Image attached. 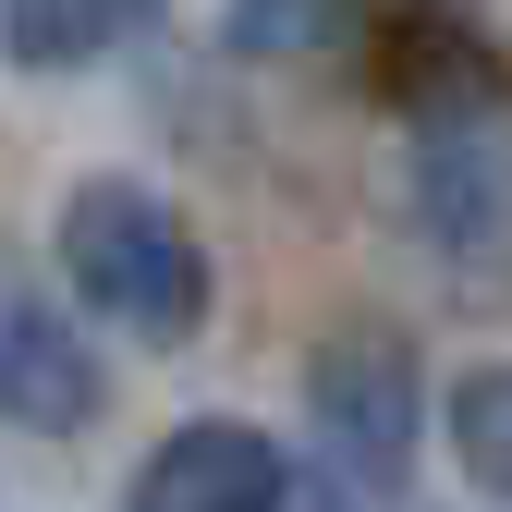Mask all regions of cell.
Instances as JSON below:
<instances>
[{
  "label": "cell",
  "mask_w": 512,
  "mask_h": 512,
  "mask_svg": "<svg viewBox=\"0 0 512 512\" xmlns=\"http://www.w3.org/2000/svg\"><path fill=\"white\" fill-rule=\"evenodd\" d=\"M61 281L98 317L147 330V342H183L208 317V256L147 183H74V208H61Z\"/></svg>",
  "instance_id": "6da1fadb"
},
{
  "label": "cell",
  "mask_w": 512,
  "mask_h": 512,
  "mask_svg": "<svg viewBox=\"0 0 512 512\" xmlns=\"http://www.w3.org/2000/svg\"><path fill=\"white\" fill-rule=\"evenodd\" d=\"M305 415H317V439H330V464H342L354 488H403V464H415V354H403L391 330L317 342Z\"/></svg>",
  "instance_id": "7a4b0ae2"
},
{
  "label": "cell",
  "mask_w": 512,
  "mask_h": 512,
  "mask_svg": "<svg viewBox=\"0 0 512 512\" xmlns=\"http://www.w3.org/2000/svg\"><path fill=\"white\" fill-rule=\"evenodd\" d=\"M415 208L452 256H512V110L500 98L415 122Z\"/></svg>",
  "instance_id": "3957f363"
},
{
  "label": "cell",
  "mask_w": 512,
  "mask_h": 512,
  "mask_svg": "<svg viewBox=\"0 0 512 512\" xmlns=\"http://www.w3.org/2000/svg\"><path fill=\"white\" fill-rule=\"evenodd\" d=\"M0 415L37 427V439H61V427L98 415V354L74 342V317H61L49 293L0 305Z\"/></svg>",
  "instance_id": "277c9868"
},
{
  "label": "cell",
  "mask_w": 512,
  "mask_h": 512,
  "mask_svg": "<svg viewBox=\"0 0 512 512\" xmlns=\"http://www.w3.org/2000/svg\"><path fill=\"white\" fill-rule=\"evenodd\" d=\"M135 512H281V452L256 427H183L147 452Z\"/></svg>",
  "instance_id": "5b68a950"
},
{
  "label": "cell",
  "mask_w": 512,
  "mask_h": 512,
  "mask_svg": "<svg viewBox=\"0 0 512 512\" xmlns=\"http://www.w3.org/2000/svg\"><path fill=\"white\" fill-rule=\"evenodd\" d=\"M0 25H13V61L61 74V61H98V49H122V37H147L159 0H0Z\"/></svg>",
  "instance_id": "8992f818"
},
{
  "label": "cell",
  "mask_w": 512,
  "mask_h": 512,
  "mask_svg": "<svg viewBox=\"0 0 512 512\" xmlns=\"http://www.w3.org/2000/svg\"><path fill=\"white\" fill-rule=\"evenodd\" d=\"M452 452L488 500H512V366H476L464 391H452Z\"/></svg>",
  "instance_id": "52a82bcc"
}]
</instances>
